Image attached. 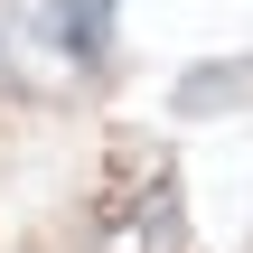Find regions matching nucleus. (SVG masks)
I'll use <instances>...</instances> for the list:
<instances>
[{
  "label": "nucleus",
  "mask_w": 253,
  "mask_h": 253,
  "mask_svg": "<svg viewBox=\"0 0 253 253\" xmlns=\"http://www.w3.org/2000/svg\"><path fill=\"white\" fill-rule=\"evenodd\" d=\"M178 244H188L178 235V188H141L103 235V253H178Z\"/></svg>",
  "instance_id": "obj_1"
}]
</instances>
